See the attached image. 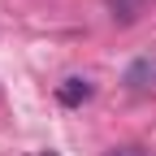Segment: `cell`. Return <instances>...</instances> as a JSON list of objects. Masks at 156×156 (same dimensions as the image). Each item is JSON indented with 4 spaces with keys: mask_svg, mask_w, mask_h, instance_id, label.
I'll return each mask as SVG.
<instances>
[{
    "mask_svg": "<svg viewBox=\"0 0 156 156\" xmlns=\"http://www.w3.org/2000/svg\"><path fill=\"white\" fill-rule=\"evenodd\" d=\"M44 156H56V152H44Z\"/></svg>",
    "mask_w": 156,
    "mask_h": 156,
    "instance_id": "obj_5",
    "label": "cell"
},
{
    "mask_svg": "<svg viewBox=\"0 0 156 156\" xmlns=\"http://www.w3.org/2000/svg\"><path fill=\"white\" fill-rule=\"evenodd\" d=\"M152 83H156V61H147V56L134 61L130 74H126V87H130V91H143V87H152Z\"/></svg>",
    "mask_w": 156,
    "mask_h": 156,
    "instance_id": "obj_2",
    "label": "cell"
},
{
    "mask_svg": "<svg viewBox=\"0 0 156 156\" xmlns=\"http://www.w3.org/2000/svg\"><path fill=\"white\" fill-rule=\"evenodd\" d=\"M108 156H152L147 147H139V143H122V147H113Z\"/></svg>",
    "mask_w": 156,
    "mask_h": 156,
    "instance_id": "obj_4",
    "label": "cell"
},
{
    "mask_svg": "<svg viewBox=\"0 0 156 156\" xmlns=\"http://www.w3.org/2000/svg\"><path fill=\"white\" fill-rule=\"evenodd\" d=\"M91 91H95V87L87 83V78H65V83L56 87V100H61L65 108H78V104L91 100Z\"/></svg>",
    "mask_w": 156,
    "mask_h": 156,
    "instance_id": "obj_1",
    "label": "cell"
},
{
    "mask_svg": "<svg viewBox=\"0 0 156 156\" xmlns=\"http://www.w3.org/2000/svg\"><path fill=\"white\" fill-rule=\"evenodd\" d=\"M143 5H147V0H108V9H113L117 22H134V17L143 13Z\"/></svg>",
    "mask_w": 156,
    "mask_h": 156,
    "instance_id": "obj_3",
    "label": "cell"
}]
</instances>
